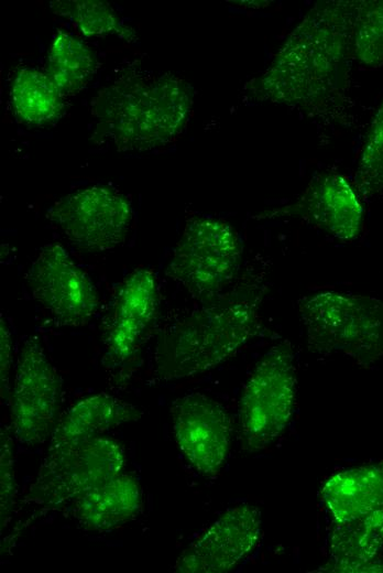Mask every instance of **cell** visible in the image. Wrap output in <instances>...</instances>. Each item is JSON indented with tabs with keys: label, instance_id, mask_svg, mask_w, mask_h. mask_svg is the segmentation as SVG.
I'll list each match as a JSON object with an SVG mask.
<instances>
[{
	"label": "cell",
	"instance_id": "ba28073f",
	"mask_svg": "<svg viewBox=\"0 0 383 573\" xmlns=\"http://www.w3.org/2000/svg\"><path fill=\"white\" fill-rule=\"evenodd\" d=\"M62 400V380L39 337L23 343L11 393V424L21 444L36 446L51 436Z\"/></svg>",
	"mask_w": 383,
	"mask_h": 573
},
{
	"label": "cell",
	"instance_id": "cb8c5ba5",
	"mask_svg": "<svg viewBox=\"0 0 383 573\" xmlns=\"http://www.w3.org/2000/svg\"><path fill=\"white\" fill-rule=\"evenodd\" d=\"M17 497L15 467L12 440L6 429L0 434V518L1 528L12 512Z\"/></svg>",
	"mask_w": 383,
	"mask_h": 573
},
{
	"label": "cell",
	"instance_id": "9c48e42d",
	"mask_svg": "<svg viewBox=\"0 0 383 573\" xmlns=\"http://www.w3.org/2000/svg\"><path fill=\"white\" fill-rule=\"evenodd\" d=\"M47 217L75 246L107 251L124 241L132 210L120 193L106 186H92L59 198Z\"/></svg>",
	"mask_w": 383,
	"mask_h": 573
},
{
	"label": "cell",
	"instance_id": "52a82bcc",
	"mask_svg": "<svg viewBox=\"0 0 383 573\" xmlns=\"http://www.w3.org/2000/svg\"><path fill=\"white\" fill-rule=\"evenodd\" d=\"M124 448L117 440L94 436L48 448L24 502L58 509L123 472Z\"/></svg>",
	"mask_w": 383,
	"mask_h": 573
},
{
	"label": "cell",
	"instance_id": "7402d4cb",
	"mask_svg": "<svg viewBox=\"0 0 383 573\" xmlns=\"http://www.w3.org/2000/svg\"><path fill=\"white\" fill-rule=\"evenodd\" d=\"M353 185L365 198L383 195V100L366 132Z\"/></svg>",
	"mask_w": 383,
	"mask_h": 573
},
{
	"label": "cell",
	"instance_id": "44dd1931",
	"mask_svg": "<svg viewBox=\"0 0 383 573\" xmlns=\"http://www.w3.org/2000/svg\"><path fill=\"white\" fill-rule=\"evenodd\" d=\"M353 54L364 67L377 68L383 65V0H358Z\"/></svg>",
	"mask_w": 383,
	"mask_h": 573
},
{
	"label": "cell",
	"instance_id": "ac0fdd59",
	"mask_svg": "<svg viewBox=\"0 0 383 573\" xmlns=\"http://www.w3.org/2000/svg\"><path fill=\"white\" fill-rule=\"evenodd\" d=\"M138 407L101 392L79 400L56 422L48 448L98 436L141 417Z\"/></svg>",
	"mask_w": 383,
	"mask_h": 573
},
{
	"label": "cell",
	"instance_id": "9a60e30c",
	"mask_svg": "<svg viewBox=\"0 0 383 573\" xmlns=\"http://www.w3.org/2000/svg\"><path fill=\"white\" fill-rule=\"evenodd\" d=\"M142 508L138 479L120 473L70 502L77 525L87 531H109L135 518Z\"/></svg>",
	"mask_w": 383,
	"mask_h": 573
},
{
	"label": "cell",
	"instance_id": "e0dca14e",
	"mask_svg": "<svg viewBox=\"0 0 383 573\" xmlns=\"http://www.w3.org/2000/svg\"><path fill=\"white\" fill-rule=\"evenodd\" d=\"M319 498L333 523L383 508V460L329 476L320 488Z\"/></svg>",
	"mask_w": 383,
	"mask_h": 573
},
{
	"label": "cell",
	"instance_id": "7c38bea8",
	"mask_svg": "<svg viewBox=\"0 0 383 573\" xmlns=\"http://www.w3.org/2000/svg\"><path fill=\"white\" fill-rule=\"evenodd\" d=\"M260 509L251 504L229 508L177 558L178 573H223L230 571L259 543Z\"/></svg>",
	"mask_w": 383,
	"mask_h": 573
},
{
	"label": "cell",
	"instance_id": "603a6c76",
	"mask_svg": "<svg viewBox=\"0 0 383 573\" xmlns=\"http://www.w3.org/2000/svg\"><path fill=\"white\" fill-rule=\"evenodd\" d=\"M64 3L66 14L86 36L103 35L120 31L112 8L103 1L79 0Z\"/></svg>",
	"mask_w": 383,
	"mask_h": 573
},
{
	"label": "cell",
	"instance_id": "30bf717a",
	"mask_svg": "<svg viewBox=\"0 0 383 573\" xmlns=\"http://www.w3.org/2000/svg\"><path fill=\"white\" fill-rule=\"evenodd\" d=\"M28 282L33 298L63 325H85L98 309L94 283L59 244L40 250Z\"/></svg>",
	"mask_w": 383,
	"mask_h": 573
},
{
	"label": "cell",
	"instance_id": "d4e9b609",
	"mask_svg": "<svg viewBox=\"0 0 383 573\" xmlns=\"http://www.w3.org/2000/svg\"><path fill=\"white\" fill-rule=\"evenodd\" d=\"M12 363V340L7 322L1 316L0 322V387L1 398L7 399L10 390V370Z\"/></svg>",
	"mask_w": 383,
	"mask_h": 573
},
{
	"label": "cell",
	"instance_id": "8fae6325",
	"mask_svg": "<svg viewBox=\"0 0 383 573\" xmlns=\"http://www.w3.org/2000/svg\"><path fill=\"white\" fill-rule=\"evenodd\" d=\"M176 444L193 466L204 476L217 475L228 456L232 423L226 409L200 392L176 399L171 407Z\"/></svg>",
	"mask_w": 383,
	"mask_h": 573
},
{
	"label": "cell",
	"instance_id": "277c9868",
	"mask_svg": "<svg viewBox=\"0 0 383 573\" xmlns=\"http://www.w3.org/2000/svg\"><path fill=\"white\" fill-rule=\"evenodd\" d=\"M308 350L341 354L361 367L383 358V302L376 298L322 291L298 301Z\"/></svg>",
	"mask_w": 383,
	"mask_h": 573
},
{
	"label": "cell",
	"instance_id": "7a4b0ae2",
	"mask_svg": "<svg viewBox=\"0 0 383 573\" xmlns=\"http://www.w3.org/2000/svg\"><path fill=\"white\" fill-rule=\"evenodd\" d=\"M262 298L261 286L237 289L166 326L154 353L155 377L168 381L196 376L231 357L259 334Z\"/></svg>",
	"mask_w": 383,
	"mask_h": 573
},
{
	"label": "cell",
	"instance_id": "2e32d148",
	"mask_svg": "<svg viewBox=\"0 0 383 573\" xmlns=\"http://www.w3.org/2000/svg\"><path fill=\"white\" fill-rule=\"evenodd\" d=\"M383 508L335 523L329 560L320 571L333 573L383 572Z\"/></svg>",
	"mask_w": 383,
	"mask_h": 573
},
{
	"label": "cell",
	"instance_id": "3957f363",
	"mask_svg": "<svg viewBox=\"0 0 383 573\" xmlns=\"http://www.w3.org/2000/svg\"><path fill=\"white\" fill-rule=\"evenodd\" d=\"M193 89L176 75L125 74L94 99L99 127L120 150H149L176 138L192 112Z\"/></svg>",
	"mask_w": 383,
	"mask_h": 573
},
{
	"label": "cell",
	"instance_id": "4fadbf2b",
	"mask_svg": "<svg viewBox=\"0 0 383 573\" xmlns=\"http://www.w3.org/2000/svg\"><path fill=\"white\" fill-rule=\"evenodd\" d=\"M273 216H296L343 241L355 239L363 224V207L354 185L342 174H315L296 202L269 212Z\"/></svg>",
	"mask_w": 383,
	"mask_h": 573
},
{
	"label": "cell",
	"instance_id": "6da1fadb",
	"mask_svg": "<svg viewBox=\"0 0 383 573\" xmlns=\"http://www.w3.org/2000/svg\"><path fill=\"white\" fill-rule=\"evenodd\" d=\"M358 0L317 1L247 89L259 101L316 108L341 95L353 54Z\"/></svg>",
	"mask_w": 383,
	"mask_h": 573
},
{
	"label": "cell",
	"instance_id": "5b68a950",
	"mask_svg": "<svg viewBox=\"0 0 383 573\" xmlns=\"http://www.w3.org/2000/svg\"><path fill=\"white\" fill-rule=\"evenodd\" d=\"M237 230L221 219L195 216L187 219L166 275L193 298L206 302L222 294L237 279L242 262Z\"/></svg>",
	"mask_w": 383,
	"mask_h": 573
},
{
	"label": "cell",
	"instance_id": "ffe728a7",
	"mask_svg": "<svg viewBox=\"0 0 383 573\" xmlns=\"http://www.w3.org/2000/svg\"><path fill=\"white\" fill-rule=\"evenodd\" d=\"M63 94L46 73L20 69L12 83L11 101L23 120L42 125L56 118L63 109Z\"/></svg>",
	"mask_w": 383,
	"mask_h": 573
},
{
	"label": "cell",
	"instance_id": "d6986e66",
	"mask_svg": "<svg viewBox=\"0 0 383 573\" xmlns=\"http://www.w3.org/2000/svg\"><path fill=\"white\" fill-rule=\"evenodd\" d=\"M91 50L78 37L58 31L50 46L45 73L63 96L77 94L96 72Z\"/></svg>",
	"mask_w": 383,
	"mask_h": 573
},
{
	"label": "cell",
	"instance_id": "8992f818",
	"mask_svg": "<svg viewBox=\"0 0 383 573\" xmlns=\"http://www.w3.org/2000/svg\"><path fill=\"white\" fill-rule=\"evenodd\" d=\"M296 392L293 347L284 339L264 354L243 388L238 407L243 450H263L283 434L294 412Z\"/></svg>",
	"mask_w": 383,
	"mask_h": 573
},
{
	"label": "cell",
	"instance_id": "5bb4252c",
	"mask_svg": "<svg viewBox=\"0 0 383 573\" xmlns=\"http://www.w3.org/2000/svg\"><path fill=\"white\" fill-rule=\"evenodd\" d=\"M157 305L154 272L145 268L134 269L121 282L105 325L103 343L112 360L124 361L136 352Z\"/></svg>",
	"mask_w": 383,
	"mask_h": 573
}]
</instances>
